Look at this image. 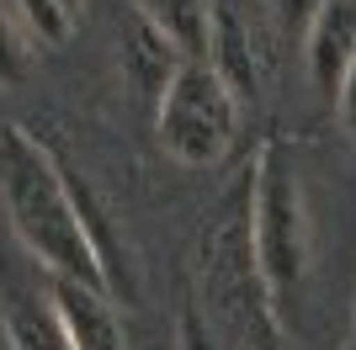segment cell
<instances>
[{"label": "cell", "instance_id": "cell-1", "mask_svg": "<svg viewBox=\"0 0 356 350\" xmlns=\"http://www.w3.org/2000/svg\"><path fill=\"white\" fill-rule=\"evenodd\" d=\"M0 212H6L11 233L22 239V249L48 276L112 292L90 207L70 186V175L54 160V149L38 133L16 128V122L0 128Z\"/></svg>", "mask_w": 356, "mask_h": 350}, {"label": "cell", "instance_id": "cell-2", "mask_svg": "<svg viewBox=\"0 0 356 350\" xmlns=\"http://www.w3.org/2000/svg\"><path fill=\"white\" fill-rule=\"evenodd\" d=\"M250 239L271 308L287 313L309 276V207H303V181L277 138H266L250 165Z\"/></svg>", "mask_w": 356, "mask_h": 350}, {"label": "cell", "instance_id": "cell-3", "mask_svg": "<svg viewBox=\"0 0 356 350\" xmlns=\"http://www.w3.org/2000/svg\"><path fill=\"white\" fill-rule=\"evenodd\" d=\"M239 96L218 74V64L197 58L176 74V85L165 90L154 112V138L176 165L186 170H213L239 138Z\"/></svg>", "mask_w": 356, "mask_h": 350}, {"label": "cell", "instance_id": "cell-4", "mask_svg": "<svg viewBox=\"0 0 356 350\" xmlns=\"http://www.w3.org/2000/svg\"><path fill=\"white\" fill-rule=\"evenodd\" d=\"M186 64H192V58L181 53L154 22H144L138 11H128L122 38H118V69H122V85L134 90V101H144V106L160 112L165 90L176 85V74L186 69Z\"/></svg>", "mask_w": 356, "mask_h": 350}, {"label": "cell", "instance_id": "cell-5", "mask_svg": "<svg viewBox=\"0 0 356 350\" xmlns=\"http://www.w3.org/2000/svg\"><path fill=\"white\" fill-rule=\"evenodd\" d=\"M303 58H309V80L319 90V101L341 106L346 74L356 64V0H325V11L303 38Z\"/></svg>", "mask_w": 356, "mask_h": 350}, {"label": "cell", "instance_id": "cell-6", "mask_svg": "<svg viewBox=\"0 0 356 350\" xmlns=\"http://www.w3.org/2000/svg\"><path fill=\"white\" fill-rule=\"evenodd\" d=\"M48 292L64 313V329H70L74 350H128V335H122V319L112 308V292L102 287H80V281H59L48 276Z\"/></svg>", "mask_w": 356, "mask_h": 350}, {"label": "cell", "instance_id": "cell-7", "mask_svg": "<svg viewBox=\"0 0 356 350\" xmlns=\"http://www.w3.org/2000/svg\"><path fill=\"white\" fill-rule=\"evenodd\" d=\"M0 324H6L11 350H74L70 329H64V313H59V303H54V292L11 287L6 303H0Z\"/></svg>", "mask_w": 356, "mask_h": 350}, {"label": "cell", "instance_id": "cell-8", "mask_svg": "<svg viewBox=\"0 0 356 350\" xmlns=\"http://www.w3.org/2000/svg\"><path fill=\"white\" fill-rule=\"evenodd\" d=\"M134 11L170 38L181 53L213 58V27H218V0H134Z\"/></svg>", "mask_w": 356, "mask_h": 350}, {"label": "cell", "instance_id": "cell-9", "mask_svg": "<svg viewBox=\"0 0 356 350\" xmlns=\"http://www.w3.org/2000/svg\"><path fill=\"white\" fill-rule=\"evenodd\" d=\"M6 6L22 22V32L43 48H59L74 32V16H80V0H6Z\"/></svg>", "mask_w": 356, "mask_h": 350}, {"label": "cell", "instance_id": "cell-10", "mask_svg": "<svg viewBox=\"0 0 356 350\" xmlns=\"http://www.w3.org/2000/svg\"><path fill=\"white\" fill-rule=\"evenodd\" d=\"M27 38H22V22L11 11H0V85H22L27 74Z\"/></svg>", "mask_w": 356, "mask_h": 350}, {"label": "cell", "instance_id": "cell-11", "mask_svg": "<svg viewBox=\"0 0 356 350\" xmlns=\"http://www.w3.org/2000/svg\"><path fill=\"white\" fill-rule=\"evenodd\" d=\"M319 11H325V0H271V16H277L282 43H298V48H303V38L314 32Z\"/></svg>", "mask_w": 356, "mask_h": 350}, {"label": "cell", "instance_id": "cell-12", "mask_svg": "<svg viewBox=\"0 0 356 350\" xmlns=\"http://www.w3.org/2000/svg\"><path fill=\"white\" fill-rule=\"evenodd\" d=\"M181 350H213L208 319L197 313V303H186V308H181Z\"/></svg>", "mask_w": 356, "mask_h": 350}, {"label": "cell", "instance_id": "cell-13", "mask_svg": "<svg viewBox=\"0 0 356 350\" xmlns=\"http://www.w3.org/2000/svg\"><path fill=\"white\" fill-rule=\"evenodd\" d=\"M341 122H346V133L356 138V64H351V74H346V90H341Z\"/></svg>", "mask_w": 356, "mask_h": 350}, {"label": "cell", "instance_id": "cell-14", "mask_svg": "<svg viewBox=\"0 0 356 350\" xmlns=\"http://www.w3.org/2000/svg\"><path fill=\"white\" fill-rule=\"evenodd\" d=\"M346 350H356V303H351V335H346Z\"/></svg>", "mask_w": 356, "mask_h": 350}]
</instances>
